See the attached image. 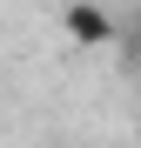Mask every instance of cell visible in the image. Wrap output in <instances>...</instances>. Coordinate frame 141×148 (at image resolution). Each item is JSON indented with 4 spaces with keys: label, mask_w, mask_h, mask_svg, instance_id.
I'll return each instance as SVG.
<instances>
[{
    "label": "cell",
    "mask_w": 141,
    "mask_h": 148,
    "mask_svg": "<svg viewBox=\"0 0 141 148\" xmlns=\"http://www.w3.org/2000/svg\"><path fill=\"white\" fill-rule=\"evenodd\" d=\"M121 47H128V61L141 67V14H134V20H121Z\"/></svg>",
    "instance_id": "obj_2"
},
{
    "label": "cell",
    "mask_w": 141,
    "mask_h": 148,
    "mask_svg": "<svg viewBox=\"0 0 141 148\" xmlns=\"http://www.w3.org/2000/svg\"><path fill=\"white\" fill-rule=\"evenodd\" d=\"M61 34L74 47H114V40H121V20L101 7V0H67V7H61Z\"/></svg>",
    "instance_id": "obj_1"
}]
</instances>
